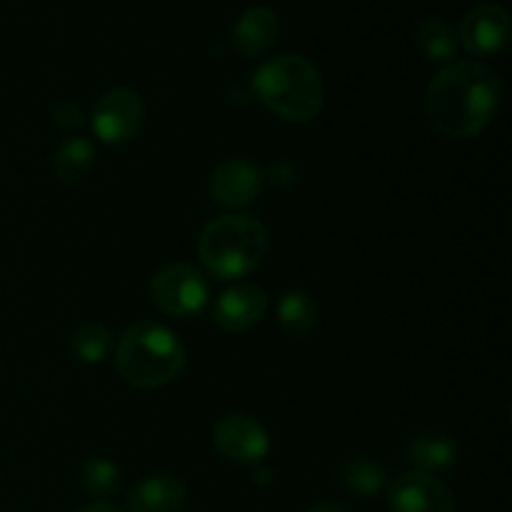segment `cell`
<instances>
[{
  "label": "cell",
  "instance_id": "obj_1",
  "mask_svg": "<svg viewBox=\"0 0 512 512\" xmlns=\"http://www.w3.org/2000/svg\"><path fill=\"white\" fill-rule=\"evenodd\" d=\"M503 103V83L490 65L458 60L440 70L425 93V113L445 138L468 140L483 133Z\"/></svg>",
  "mask_w": 512,
  "mask_h": 512
},
{
  "label": "cell",
  "instance_id": "obj_2",
  "mask_svg": "<svg viewBox=\"0 0 512 512\" xmlns=\"http://www.w3.org/2000/svg\"><path fill=\"white\" fill-rule=\"evenodd\" d=\"M183 340L165 325L140 320L125 328L115 348V368L120 378L140 390H155L173 383L185 368Z\"/></svg>",
  "mask_w": 512,
  "mask_h": 512
},
{
  "label": "cell",
  "instance_id": "obj_3",
  "mask_svg": "<svg viewBox=\"0 0 512 512\" xmlns=\"http://www.w3.org/2000/svg\"><path fill=\"white\" fill-rule=\"evenodd\" d=\"M260 103L288 123H310L325 103V85L313 60L285 53L260 65L253 75Z\"/></svg>",
  "mask_w": 512,
  "mask_h": 512
},
{
  "label": "cell",
  "instance_id": "obj_4",
  "mask_svg": "<svg viewBox=\"0 0 512 512\" xmlns=\"http://www.w3.org/2000/svg\"><path fill=\"white\" fill-rule=\"evenodd\" d=\"M268 250V230L250 215H220L205 225L198 238L200 260L218 280L245 278L260 268Z\"/></svg>",
  "mask_w": 512,
  "mask_h": 512
},
{
  "label": "cell",
  "instance_id": "obj_5",
  "mask_svg": "<svg viewBox=\"0 0 512 512\" xmlns=\"http://www.w3.org/2000/svg\"><path fill=\"white\" fill-rule=\"evenodd\" d=\"M208 298V278L190 263H168L150 278V300L170 318L185 320L203 313Z\"/></svg>",
  "mask_w": 512,
  "mask_h": 512
},
{
  "label": "cell",
  "instance_id": "obj_6",
  "mask_svg": "<svg viewBox=\"0 0 512 512\" xmlns=\"http://www.w3.org/2000/svg\"><path fill=\"white\" fill-rule=\"evenodd\" d=\"M145 103L130 88H113L98 98L93 108V133L105 145H123L140 133Z\"/></svg>",
  "mask_w": 512,
  "mask_h": 512
},
{
  "label": "cell",
  "instance_id": "obj_7",
  "mask_svg": "<svg viewBox=\"0 0 512 512\" xmlns=\"http://www.w3.org/2000/svg\"><path fill=\"white\" fill-rule=\"evenodd\" d=\"M213 443L220 455L238 465H258L270 453V435L255 418L228 413L215 423Z\"/></svg>",
  "mask_w": 512,
  "mask_h": 512
},
{
  "label": "cell",
  "instance_id": "obj_8",
  "mask_svg": "<svg viewBox=\"0 0 512 512\" xmlns=\"http://www.w3.org/2000/svg\"><path fill=\"white\" fill-rule=\"evenodd\" d=\"M390 512H455L448 485L430 473L410 470L398 475L388 488Z\"/></svg>",
  "mask_w": 512,
  "mask_h": 512
},
{
  "label": "cell",
  "instance_id": "obj_9",
  "mask_svg": "<svg viewBox=\"0 0 512 512\" xmlns=\"http://www.w3.org/2000/svg\"><path fill=\"white\" fill-rule=\"evenodd\" d=\"M458 40L470 55H493L508 45L510 13L500 3H480L460 20Z\"/></svg>",
  "mask_w": 512,
  "mask_h": 512
},
{
  "label": "cell",
  "instance_id": "obj_10",
  "mask_svg": "<svg viewBox=\"0 0 512 512\" xmlns=\"http://www.w3.org/2000/svg\"><path fill=\"white\" fill-rule=\"evenodd\" d=\"M263 190V173L245 158H228L213 170L210 193L225 208H245L255 203Z\"/></svg>",
  "mask_w": 512,
  "mask_h": 512
},
{
  "label": "cell",
  "instance_id": "obj_11",
  "mask_svg": "<svg viewBox=\"0 0 512 512\" xmlns=\"http://www.w3.org/2000/svg\"><path fill=\"white\" fill-rule=\"evenodd\" d=\"M268 295L255 283H238L225 290L213 305V318L225 333H245L263 320Z\"/></svg>",
  "mask_w": 512,
  "mask_h": 512
},
{
  "label": "cell",
  "instance_id": "obj_12",
  "mask_svg": "<svg viewBox=\"0 0 512 512\" xmlns=\"http://www.w3.org/2000/svg\"><path fill=\"white\" fill-rule=\"evenodd\" d=\"M280 33V18L275 10L265 8V5H255L248 8L238 18L233 28V43L235 50L245 58H263L273 50L278 43Z\"/></svg>",
  "mask_w": 512,
  "mask_h": 512
},
{
  "label": "cell",
  "instance_id": "obj_13",
  "mask_svg": "<svg viewBox=\"0 0 512 512\" xmlns=\"http://www.w3.org/2000/svg\"><path fill=\"white\" fill-rule=\"evenodd\" d=\"M185 498H188V490H185L183 480L168 473H158L138 480L128 490L125 503L130 512H180Z\"/></svg>",
  "mask_w": 512,
  "mask_h": 512
},
{
  "label": "cell",
  "instance_id": "obj_14",
  "mask_svg": "<svg viewBox=\"0 0 512 512\" xmlns=\"http://www.w3.org/2000/svg\"><path fill=\"white\" fill-rule=\"evenodd\" d=\"M415 43H418L420 53L430 63H455V55H458V35H455L450 23H445L440 15H430V18H425L418 25Z\"/></svg>",
  "mask_w": 512,
  "mask_h": 512
},
{
  "label": "cell",
  "instance_id": "obj_15",
  "mask_svg": "<svg viewBox=\"0 0 512 512\" xmlns=\"http://www.w3.org/2000/svg\"><path fill=\"white\" fill-rule=\"evenodd\" d=\"M55 175L63 180L65 185H78L83 183L95 168V148L90 140L85 138H68L63 140L53 158Z\"/></svg>",
  "mask_w": 512,
  "mask_h": 512
},
{
  "label": "cell",
  "instance_id": "obj_16",
  "mask_svg": "<svg viewBox=\"0 0 512 512\" xmlns=\"http://www.w3.org/2000/svg\"><path fill=\"white\" fill-rule=\"evenodd\" d=\"M340 485L348 490L350 495H358V498H373L388 483V473H385L383 465L373 458H350L345 460L343 468L338 473Z\"/></svg>",
  "mask_w": 512,
  "mask_h": 512
},
{
  "label": "cell",
  "instance_id": "obj_17",
  "mask_svg": "<svg viewBox=\"0 0 512 512\" xmlns=\"http://www.w3.org/2000/svg\"><path fill=\"white\" fill-rule=\"evenodd\" d=\"M318 303L305 290H285L278 303V320L290 335H308L318 328Z\"/></svg>",
  "mask_w": 512,
  "mask_h": 512
},
{
  "label": "cell",
  "instance_id": "obj_18",
  "mask_svg": "<svg viewBox=\"0 0 512 512\" xmlns=\"http://www.w3.org/2000/svg\"><path fill=\"white\" fill-rule=\"evenodd\" d=\"M410 460L420 473H440L453 468L458 460V448L448 435H420L410 443Z\"/></svg>",
  "mask_w": 512,
  "mask_h": 512
},
{
  "label": "cell",
  "instance_id": "obj_19",
  "mask_svg": "<svg viewBox=\"0 0 512 512\" xmlns=\"http://www.w3.org/2000/svg\"><path fill=\"white\" fill-rule=\"evenodd\" d=\"M70 350L75 358L85 365H100L110 353H113V335L103 325H80L70 335Z\"/></svg>",
  "mask_w": 512,
  "mask_h": 512
},
{
  "label": "cell",
  "instance_id": "obj_20",
  "mask_svg": "<svg viewBox=\"0 0 512 512\" xmlns=\"http://www.w3.org/2000/svg\"><path fill=\"white\" fill-rule=\"evenodd\" d=\"M80 485H83L85 495H90V498H110L120 485L118 465L108 458H88L83 470H80Z\"/></svg>",
  "mask_w": 512,
  "mask_h": 512
},
{
  "label": "cell",
  "instance_id": "obj_21",
  "mask_svg": "<svg viewBox=\"0 0 512 512\" xmlns=\"http://www.w3.org/2000/svg\"><path fill=\"white\" fill-rule=\"evenodd\" d=\"M83 108L78 103H63L55 108V123L60 125L63 130H73L83 125Z\"/></svg>",
  "mask_w": 512,
  "mask_h": 512
},
{
  "label": "cell",
  "instance_id": "obj_22",
  "mask_svg": "<svg viewBox=\"0 0 512 512\" xmlns=\"http://www.w3.org/2000/svg\"><path fill=\"white\" fill-rule=\"evenodd\" d=\"M78 512H123L118 508V505L108 503V500H95V503L85 505V508H80Z\"/></svg>",
  "mask_w": 512,
  "mask_h": 512
},
{
  "label": "cell",
  "instance_id": "obj_23",
  "mask_svg": "<svg viewBox=\"0 0 512 512\" xmlns=\"http://www.w3.org/2000/svg\"><path fill=\"white\" fill-rule=\"evenodd\" d=\"M308 512H348V510H345L340 503H320L315 505V508H310Z\"/></svg>",
  "mask_w": 512,
  "mask_h": 512
}]
</instances>
